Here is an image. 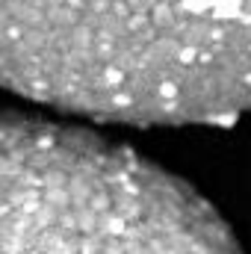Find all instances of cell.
Returning <instances> with one entry per match:
<instances>
[{
	"mask_svg": "<svg viewBox=\"0 0 251 254\" xmlns=\"http://www.w3.org/2000/svg\"><path fill=\"white\" fill-rule=\"evenodd\" d=\"M0 254H243L207 198L95 130L0 110Z\"/></svg>",
	"mask_w": 251,
	"mask_h": 254,
	"instance_id": "7a4b0ae2",
	"label": "cell"
},
{
	"mask_svg": "<svg viewBox=\"0 0 251 254\" xmlns=\"http://www.w3.org/2000/svg\"><path fill=\"white\" fill-rule=\"evenodd\" d=\"M0 89L101 125L251 113V0H0Z\"/></svg>",
	"mask_w": 251,
	"mask_h": 254,
	"instance_id": "6da1fadb",
	"label": "cell"
}]
</instances>
